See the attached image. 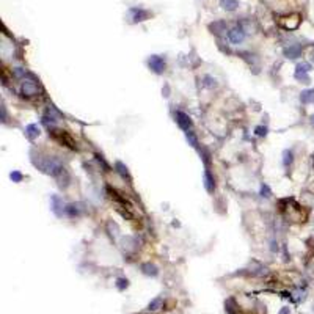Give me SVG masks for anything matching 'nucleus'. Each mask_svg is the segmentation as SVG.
Here are the masks:
<instances>
[{"label":"nucleus","instance_id":"nucleus-16","mask_svg":"<svg viewBox=\"0 0 314 314\" xmlns=\"http://www.w3.org/2000/svg\"><path fill=\"white\" fill-rule=\"evenodd\" d=\"M11 179L14 181V182H20V179H22V174H20L19 171H13V173H11Z\"/></svg>","mask_w":314,"mask_h":314},{"label":"nucleus","instance_id":"nucleus-15","mask_svg":"<svg viewBox=\"0 0 314 314\" xmlns=\"http://www.w3.org/2000/svg\"><path fill=\"white\" fill-rule=\"evenodd\" d=\"M291 162H292V152L284 151V165H289Z\"/></svg>","mask_w":314,"mask_h":314},{"label":"nucleus","instance_id":"nucleus-10","mask_svg":"<svg viewBox=\"0 0 314 314\" xmlns=\"http://www.w3.org/2000/svg\"><path fill=\"white\" fill-rule=\"evenodd\" d=\"M204 187H206V190H207L209 193H212L214 188H215V185H214V179L211 178V174H209L207 171L204 173Z\"/></svg>","mask_w":314,"mask_h":314},{"label":"nucleus","instance_id":"nucleus-9","mask_svg":"<svg viewBox=\"0 0 314 314\" xmlns=\"http://www.w3.org/2000/svg\"><path fill=\"white\" fill-rule=\"evenodd\" d=\"M220 5L228 11H234L237 6H239V2H237V0H220Z\"/></svg>","mask_w":314,"mask_h":314},{"label":"nucleus","instance_id":"nucleus-1","mask_svg":"<svg viewBox=\"0 0 314 314\" xmlns=\"http://www.w3.org/2000/svg\"><path fill=\"white\" fill-rule=\"evenodd\" d=\"M35 165L39 166V170L41 171H44L47 174H52V176H57L58 173L63 171V166L61 163L58 162V160H55L53 157H41L39 160H35Z\"/></svg>","mask_w":314,"mask_h":314},{"label":"nucleus","instance_id":"nucleus-14","mask_svg":"<svg viewBox=\"0 0 314 314\" xmlns=\"http://www.w3.org/2000/svg\"><path fill=\"white\" fill-rule=\"evenodd\" d=\"M286 53H288L291 58H297L298 55H300V47H297V46L295 47H291L289 50H286Z\"/></svg>","mask_w":314,"mask_h":314},{"label":"nucleus","instance_id":"nucleus-4","mask_svg":"<svg viewBox=\"0 0 314 314\" xmlns=\"http://www.w3.org/2000/svg\"><path fill=\"white\" fill-rule=\"evenodd\" d=\"M176 123L179 124V127L184 129L185 132L192 129V121H190V118H188V115L182 113V111H178V113H176Z\"/></svg>","mask_w":314,"mask_h":314},{"label":"nucleus","instance_id":"nucleus-6","mask_svg":"<svg viewBox=\"0 0 314 314\" xmlns=\"http://www.w3.org/2000/svg\"><path fill=\"white\" fill-rule=\"evenodd\" d=\"M22 93H24V96H27V97L35 96V94L38 93V85H36L35 82L25 80V82L22 83Z\"/></svg>","mask_w":314,"mask_h":314},{"label":"nucleus","instance_id":"nucleus-11","mask_svg":"<svg viewBox=\"0 0 314 314\" xmlns=\"http://www.w3.org/2000/svg\"><path fill=\"white\" fill-rule=\"evenodd\" d=\"M300 99H302V102H305V104L311 102V101L314 99V91H312V90H308V91H303V93H302V96H300Z\"/></svg>","mask_w":314,"mask_h":314},{"label":"nucleus","instance_id":"nucleus-7","mask_svg":"<svg viewBox=\"0 0 314 314\" xmlns=\"http://www.w3.org/2000/svg\"><path fill=\"white\" fill-rule=\"evenodd\" d=\"M309 65L308 63H303V65H298L297 66V72H295V77L297 79H302V80H306L308 82V75H306V72L309 71Z\"/></svg>","mask_w":314,"mask_h":314},{"label":"nucleus","instance_id":"nucleus-8","mask_svg":"<svg viewBox=\"0 0 314 314\" xmlns=\"http://www.w3.org/2000/svg\"><path fill=\"white\" fill-rule=\"evenodd\" d=\"M39 135V127L36 124H30V126H27L25 127V137L27 138H30V140H35Z\"/></svg>","mask_w":314,"mask_h":314},{"label":"nucleus","instance_id":"nucleus-12","mask_svg":"<svg viewBox=\"0 0 314 314\" xmlns=\"http://www.w3.org/2000/svg\"><path fill=\"white\" fill-rule=\"evenodd\" d=\"M137 14H135V17H134V20L135 22H140V20H145L146 17H149V13H146V11H143V10H134Z\"/></svg>","mask_w":314,"mask_h":314},{"label":"nucleus","instance_id":"nucleus-5","mask_svg":"<svg viewBox=\"0 0 314 314\" xmlns=\"http://www.w3.org/2000/svg\"><path fill=\"white\" fill-rule=\"evenodd\" d=\"M228 38H229V41H231L233 44H239V43H242V41L245 39V32H243L242 29H239V27H236V29H233L231 32L228 33Z\"/></svg>","mask_w":314,"mask_h":314},{"label":"nucleus","instance_id":"nucleus-3","mask_svg":"<svg viewBox=\"0 0 314 314\" xmlns=\"http://www.w3.org/2000/svg\"><path fill=\"white\" fill-rule=\"evenodd\" d=\"M52 134H53V137L57 138L58 142H61L63 145H68L69 148H72V149L77 148V146H75V143H74V140H72V138L66 134V132H61V130H52Z\"/></svg>","mask_w":314,"mask_h":314},{"label":"nucleus","instance_id":"nucleus-13","mask_svg":"<svg viewBox=\"0 0 314 314\" xmlns=\"http://www.w3.org/2000/svg\"><path fill=\"white\" fill-rule=\"evenodd\" d=\"M185 137H187V140L190 142V145L197 148V146H198V140H197V137L193 135V132H192V130H187V132H185Z\"/></svg>","mask_w":314,"mask_h":314},{"label":"nucleus","instance_id":"nucleus-17","mask_svg":"<svg viewBox=\"0 0 314 314\" xmlns=\"http://www.w3.org/2000/svg\"><path fill=\"white\" fill-rule=\"evenodd\" d=\"M311 123H312V126H314V115L311 116Z\"/></svg>","mask_w":314,"mask_h":314},{"label":"nucleus","instance_id":"nucleus-2","mask_svg":"<svg viewBox=\"0 0 314 314\" xmlns=\"http://www.w3.org/2000/svg\"><path fill=\"white\" fill-rule=\"evenodd\" d=\"M148 65L156 74H162L165 71V61L160 57H157V55H152V57L148 60Z\"/></svg>","mask_w":314,"mask_h":314}]
</instances>
